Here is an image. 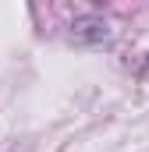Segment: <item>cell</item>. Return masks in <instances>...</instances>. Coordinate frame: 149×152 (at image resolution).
I'll list each match as a JSON object with an SVG mask.
<instances>
[{
    "label": "cell",
    "instance_id": "6da1fadb",
    "mask_svg": "<svg viewBox=\"0 0 149 152\" xmlns=\"http://www.w3.org/2000/svg\"><path fill=\"white\" fill-rule=\"evenodd\" d=\"M71 36L82 39V42H100V39H107V21L96 18V14L74 18V21H71Z\"/></svg>",
    "mask_w": 149,
    "mask_h": 152
}]
</instances>
